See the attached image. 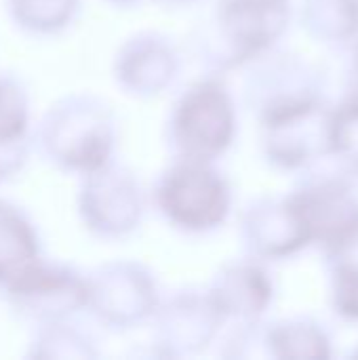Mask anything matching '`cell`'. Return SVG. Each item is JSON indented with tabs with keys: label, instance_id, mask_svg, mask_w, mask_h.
Listing matches in <instances>:
<instances>
[{
	"label": "cell",
	"instance_id": "obj_1",
	"mask_svg": "<svg viewBox=\"0 0 358 360\" xmlns=\"http://www.w3.org/2000/svg\"><path fill=\"white\" fill-rule=\"evenodd\" d=\"M266 127L270 156L287 169L331 154V108L312 86L276 97L266 110Z\"/></svg>",
	"mask_w": 358,
	"mask_h": 360
},
{
	"label": "cell",
	"instance_id": "obj_2",
	"mask_svg": "<svg viewBox=\"0 0 358 360\" xmlns=\"http://www.w3.org/2000/svg\"><path fill=\"white\" fill-rule=\"evenodd\" d=\"M255 245L262 253L285 257L312 245V234L293 198L257 213L253 221Z\"/></svg>",
	"mask_w": 358,
	"mask_h": 360
},
{
	"label": "cell",
	"instance_id": "obj_3",
	"mask_svg": "<svg viewBox=\"0 0 358 360\" xmlns=\"http://www.w3.org/2000/svg\"><path fill=\"white\" fill-rule=\"evenodd\" d=\"M234 30L247 51L272 44L289 23L287 0H236L230 8Z\"/></svg>",
	"mask_w": 358,
	"mask_h": 360
},
{
	"label": "cell",
	"instance_id": "obj_4",
	"mask_svg": "<svg viewBox=\"0 0 358 360\" xmlns=\"http://www.w3.org/2000/svg\"><path fill=\"white\" fill-rule=\"evenodd\" d=\"M306 27L323 42H346L358 36V0H306Z\"/></svg>",
	"mask_w": 358,
	"mask_h": 360
},
{
	"label": "cell",
	"instance_id": "obj_5",
	"mask_svg": "<svg viewBox=\"0 0 358 360\" xmlns=\"http://www.w3.org/2000/svg\"><path fill=\"white\" fill-rule=\"evenodd\" d=\"M272 348L283 359L327 360L331 356V340L314 323L283 325L272 333Z\"/></svg>",
	"mask_w": 358,
	"mask_h": 360
},
{
	"label": "cell",
	"instance_id": "obj_6",
	"mask_svg": "<svg viewBox=\"0 0 358 360\" xmlns=\"http://www.w3.org/2000/svg\"><path fill=\"white\" fill-rule=\"evenodd\" d=\"M331 156L358 167V93L331 110Z\"/></svg>",
	"mask_w": 358,
	"mask_h": 360
},
{
	"label": "cell",
	"instance_id": "obj_7",
	"mask_svg": "<svg viewBox=\"0 0 358 360\" xmlns=\"http://www.w3.org/2000/svg\"><path fill=\"white\" fill-rule=\"evenodd\" d=\"M331 304L346 321H358V270L331 264Z\"/></svg>",
	"mask_w": 358,
	"mask_h": 360
},
{
	"label": "cell",
	"instance_id": "obj_8",
	"mask_svg": "<svg viewBox=\"0 0 358 360\" xmlns=\"http://www.w3.org/2000/svg\"><path fill=\"white\" fill-rule=\"evenodd\" d=\"M357 63H358V53H357Z\"/></svg>",
	"mask_w": 358,
	"mask_h": 360
}]
</instances>
